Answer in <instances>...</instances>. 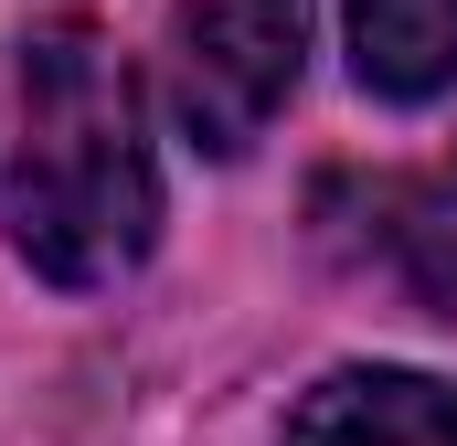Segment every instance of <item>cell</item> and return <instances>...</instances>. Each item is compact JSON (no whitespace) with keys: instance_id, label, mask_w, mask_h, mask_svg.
<instances>
[{"instance_id":"6da1fadb","label":"cell","mask_w":457,"mask_h":446,"mask_svg":"<svg viewBox=\"0 0 457 446\" xmlns=\"http://www.w3.org/2000/svg\"><path fill=\"white\" fill-rule=\"evenodd\" d=\"M160 234V170L138 138V86L107 32L54 21L21 54V160H11V244L54 287H117Z\"/></svg>"},{"instance_id":"5b68a950","label":"cell","mask_w":457,"mask_h":446,"mask_svg":"<svg viewBox=\"0 0 457 446\" xmlns=\"http://www.w3.org/2000/svg\"><path fill=\"white\" fill-rule=\"evenodd\" d=\"M394 255H404L415 298L457 319V181H436V192H404V223H394Z\"/></svg>"},{"instance_id":"7a4b0ae2","label":"cell","mask_w":457,"mask_h":446,"mask_svg":"<svg viewBox=\"0 0 457 446\" xmlns=\"http://www.w3.org/2000/svg\"><path fill=\"white\" fill-rule=\"evenodd\" d=\"M309 54V0H181L170 21V107L192 128V149L245 160Z\"/></svg>"},{"instance_id":"277c9868","label":"cell","mask_w":457,"mask_h":446,"mask_svg":"<svg viewBox=\"0 0 457 446\" xmlns=\"http://www.w3.org/2000/svg\"><path fill=\"white\" fill-rule=\"evenodd\" d=\"M351 64L372 96H436L457 86V0H351Z\"/></svg>"},{"instance_id":"3957f363","label":"cell","mask_w":457,"mask_h":446,"mask_svg":"<svg viewBox=\"0 0 457 446\" xmlns=\"http://www.w3.org/2000/svg\"><path fill=\"white\" fill-rule=\"evenodd\" d=\"M287 446H457V383L436 372H330L298 393L287 415Z\"/></svg>"}]
</instances>
